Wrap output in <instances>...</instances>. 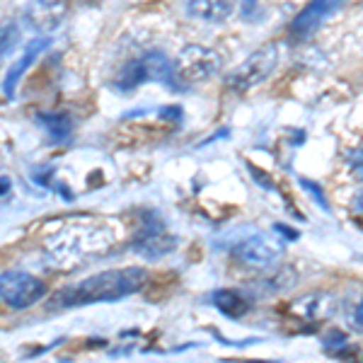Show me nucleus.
Returning a JSON list of instances; mask_svg holds the SVG:
<instances>
[{"label": "nucleus", "mask_w": 363, "mask_h": 363, "mask_svg": "<svg viewBox=\"0 0 363 363\" xmlns=\"http://www.w3.org/2000/svg\"><path fill=\"white\" fill-rule=\"evenodd\" d=\"M114 245L112 228L95 218H70L44 238V252L56 267L73 269Z\"/></svg>", "instance_id": "obj_1"}, {"label": "nucleus", "mask_w": 363, "mask_h": 363, "mask_svg": "<svg viewBox=\"0 0 363 363\" xmlns=\"http://www.w3.org/2000/svg\"><path fill=\"white\" fill-rule=\"evenodd\" d=\"M148 274L140 267H126V269H109V272L92 274L83 281L61 289L51 298V308H80L92 306V303H112L121 298L136 294L140 286L145 284Z\"/></svg>", "instance_id": "obj_2"}, {"label": "nucleus", "mask_w": 363, "mask_h": 363, "mask_svg": "<svg viewBox=\"0 0 363 363\" xmlns=\"http://www.w3.org/2000/svg\"><path fill=\"white\" fill-rule=\"evenodd\" d=\"M279 63V46L277 44H264L255 51L250 58H245L242 63L228 73L225 85L235 92H247L252 87H257L262 80H267L272 75V70Z\"/></svg>", "instance_id": "obj_3"}, {"label": "nucleus", "mask_w": 363, "mask_h": 363, "mask_svg": "<svg viewBox=\"0 0 363 363\" xmlns=\"http://www.w3.org/2000/svg\"><path fill=\"white\" fill-rule=\"evenodd\" d=\"M220 56L213 49L201 44H189L179 51L177 61H174V70L182 83H203L218 75L220 70Z\"/></svg>", "instance_id": "obj_4"}, {"label": "nucleus", "mask_w": 363, "mask_h": 363, "mask_svg": "<svg viewBox=\"0 0 363 363\" xmlns=\"http://www.w3.org/2000/svg\"><path fill=\"white\" fill-rule=\"evenodd\" d=\"M46 296V284L42 279L25 272H3L0 277V298L8 308L25 310Z\"/></svg>", "instance_id": "obj_5"}, {"label": "nucleus", "mask_w": 363, "mask_h": 363, "mask_svg": "<svg viewBox=\"0 0 363 363\" xmlns=\"http://www.w3.org/2000/svg\"><path fill=\"white\" fill-rule=\"evenodd\" d=\"M233 255L247 267L264 269L284 255V240L269 235V233H250L233 245Z\"/></svg>", "instance_id": "obj_6"}, {"label": "nucleus", "mask_w": 363, "mask_h": 363, "mask_svg": "<svg viewBox=\"0 0 363 363\" xmlns=\"http://www.w3.org/2000/svg\"><path fill=\"white\" fill-rule=\"evenodd\" d=\"M133 252H138L143 259H160V257L169 255L177 247V240L169 235V230L165 228L160 218L155 213H150V218L138 228V233L131 240Z\"/></svg>", "instance_id": "obj_7"}, {"label": "nucleus", "mask_w": 363, "mask_h": 363, "mask_svg": "<svg viewBox=\"0 0 363 363\" xmlns=\"http://www.w3.org/2000/svg\"><path fill=\"white\" fill-rule=\"evenodd\" d=\"M68 13V0H32L25 17L37 32H54Z\"/></svg>", "instance_id": "obj_8"}, {"label": "nucleus", "mask_w": 363, "mask_h": 363, "mask_svg": "<svg viewBox=\"0 0 363 363\" xmlns=\"http://www.w3.org/2000/svg\"><path fill=\"white\" fill-rule=\"evenodd\" d=\"M344 0H310V3L303 8V13L291 22V32L294 37H310V34L318 29L322 22L327 20L335 10L342 5Z\"/></svg>", "instance_id": "obj_9"}, {"label": "nucleus", "mask_w": 363, "mask_h": 363, "mask_svg": "<svg viewBox=\"0 0 363 363\" xmlns=\"http://www.w3.org/2000/svg\"><path fill=\"white\" fill-rule=\"evenodd\" d=\"M235 10V0H184V13L201 22H223Z\"/></svg>", "instance_id": "obj_10"}, {"label": "nucleus", "mask_w": 363, "mask_h": 363, "mask_svg": "<svg viewBox=\"0 0 363 363\" xmlns=\"http://www.w3.org/2000/svg\"><path fill=\"white\" fill-rule=\"evenodd\" d=\"M46 46H49V42H46V39H34V42L25 49V54H22L20 61L10 66L8 75H5V83H3L5 97H10V99L15 97V87H17V83H20V78L25 75V70H27L29 66H32L34 61H37V56L42 54Z\"/></svg>", "instance_id": "obj_11"}, {"label": "nucleus", "mask_w": 363, "mask_h": 363, "mask_svg": "<svg viewBox=\"0 0 363 363\" xmlns=\"http://www.w3.org/2000/svg\"><path fill=\"white\" fill-rule=\"evenodd\" d=\"M327 296L325 294H315V296H306L303 301L294 303V313L301 315L306 320H322L332 313V303H325Z\"/></svg>", "instance_id": "obj_12"}, {"label": "nucleus", "mask_w": 363, "mask_h": 363, "mask_svg": "<svg viewBox=\"0 0 363 363\" xmlns=\"http://www.w3.org/2000/svg\"><path fill=\"white\" fill-rule=\"evenodd\" d=\"M213 303H216V308H218L220 313L228 315V318H242V315L250 310V303L245 301L238 291H230V289L216 291Z\"/></svg>", "instance_id": "obj_13"}, {"label": "nucleus", "mask_w": 363, "mask_h": 363, "mask_svg": "<svg viewBox=\"0 0 363 363\" xmlns=\"http://www.w3.org/2000/svg\"><path fill=\"white\" fill-rule=\"evenodd\" d=\"M37 121L46 128V133H49L54 140H63V138L70 136L68 114H63V112H39Z\"/></svg>", "instance_id": "obj_14"}, {"label": "nucleus", "mask_w": 363, "mask_h": 363, "mask_svg": "<svg viewBox=\"0 0 363 363\" xmlns=\"http://www.w3.org/2000/svg\"><path fill=\"white\" fill-rule=\"evenodd\" d=\"M349 169L354 177L363 179V148H356L354 153L349 155Z\"/></svg>", "instance_id": "obj_15"}, {"label": "nucleus", "mask_w": 363, "mask_h": 363, "mask_svg": "<svg viewBox=\"0 0 363 363\" xmlns=\"http://www.w3.org/2000/svg\"><path fill=\"white\" fill-rule=\"evenodd\" d=\"M240 5V15L245 20H255L257 13H259V0H238Z\"/></svg>", "instance_id": "obj_16"}, {"label": "nucleus", "mask_w": 363, "mask_h": 363, "mask_svg": "<svg viewBox=\"0 0 363 363\" xmlns=\"http://www.w3.org/2000/svg\"><path fill=\"white\" fill-rule=\"evenodd\" d=\"M15 39H17V27L15 25L5 27V32H3V54H8V51L13 49Z\"/></svg>", "instance_id": "obj_17"}, {"label": "nucleus", "mask_w": 363, "mask_h": 363, "mask_svg": "<svg viewBox=\"0 0 363 363\" xmlns=\"http://www.w3.org/2000/svg\"><path fill=\"white\" fill-rule=\"evenodd\" d=\"M303 182V184H306V189H310V191H313V194H315V199H318V201L322 203V208H330V206H327V199L325 196H322V191H318V186H315L313 184V182H308V179H301Z\"/></svg>", "instance_id": "obj_18"}, {"label": "nucleus", "mask_w": 363, "mask_h": 363, "mask_svg": "<svg viewBox=\"0 0 363 363\" xmlns=\"http://www.w3.org/2000/svg\"><path fill=\"white\" fill-rule=\"evenodd\" d=\"M8 194H13V182L8 179V174H3V201L8 203Z\"/></svg>", "instance_id": "obj_19"}, {"label": "nucleus", "mask_w": 363, "mask_h": 363, "mask_svg": "<svg viewBox=\"0 0 363 363\" xmlns=\"http://www.w3.org/2000/svg\"><path fill=\"white\" fill-rule=\"evenodd\" d=\"M277 233H281V235H286V238H291V240H296V238H298L296 233H294V230H289L286 225H277Z\"/></svg>", "instance_id": "obj_20"}, {"label": "nucleus", "mask_w": 363, "mask_h": 363, "mask_svg": "<svg viewBox=\"0 0 363 363\" xmlns=\"http://www.w3.org/2000/svg\"><path fill=\"white\" fill-rule=\"evenodd\" d=\"M354 206H356V211L363 216V189L359 191V196H356V201H354Z\"/></svg>", "instance_id": "obj_21"}]
</instances>
